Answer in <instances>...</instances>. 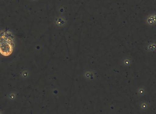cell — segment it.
Wrapping results in <instances>:
<instances>
[{"label":"cell","instance_id":"1","mask_svg":"<svg viewBox=\"0 0 156 114\" xmlns=\"http://www.w3.org/2000/svg\"><path fill=\"white\" fill-rule=\"evenodd\" d=\"M12 52V44L4 39H0V52L3 55L8 56L10 55Z\"/></svg>","mask_w":156,"mask_h":114}]
</instances>
